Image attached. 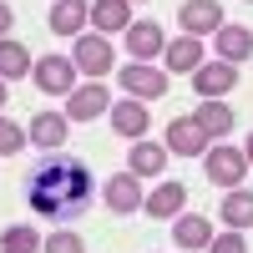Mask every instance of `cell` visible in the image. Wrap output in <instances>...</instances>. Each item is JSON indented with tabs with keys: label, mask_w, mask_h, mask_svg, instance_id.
I'll return each instance as SVG.
<instances>
[{
	"label": "cell",
	"mask_w": 253,
	"mask_h": 253,
	"mask_svg": "<svg viewBox=\"0 0 253 253\" xmlns=\"http://www.w3.org/2000/svg\"><path fill=\"white\" fill-rule=\"evenodd\" d=\"M126 51H132L137 61H152L167 51V41H162V26H152V20H137V26H126Z\"/></svg>",
	"instance_id": "cell-11"
},
{
	"label": "cell",
	"mask_w": 253,
	"mask_h": 253,
	"mask_svg": "<svg viewBox=\"0 0 253 253\" xmlns=\"http://www.w3.org/2000/svg\"><path fill=\"white\" fill-rule=\"evenodd\" d=\"M26 198H31V208L41 218H71V213H81V203L91 198L86 162H71V157L41 162V172L26 182Z\"/></svg>",
	"instance_id": "cell-1"
},
{
	"label": "cell",
	"mask_w": 253,
	"mask_h": 253,
	"mask_svg": "<svg viewBox=\"0 0 253 253\" xmlns=\"http://www.w3.org/2000/svg\"><path fill=\"white\" fill-rule=\"evenodd\" d=\"M112 61H117V51H112V41L101 36V31L81 36V41H76V51H71V66H76V71H86L91 81H96V76H107V71H112Z\"/></svg>",
	"instance_id": "cell-2"
},
{
	"label": "cell",
	"mask_w": 253,
	"mask_h": 253,
	"mask_svg": "<svg viewBox=\"0 0 253 253\" xmlns=\"http://www.w3.org/2000/svg\"><path fill=\"white\" fill-rule=\"evenodd\" d=\"M193 122L203 126L208 137H228L238 126V117H233V107H228V101H203V107L193 112Z\"/></svg>",
	"instance_id": "cell-12"
},
{
	"label": "cell",
	"mask_w": 253,
	"mask_h": 253,
	"mask_svg": "<svg viewBox=\"0 0 253 253\" xmlns=\"http://www.w3.org/2000/svg\"><path fill=\"white\" fill-rule=\"evenodd\" d=\"M10 20H15V10L5 5V0H0V41H5V31H10Z\"/></svg>",
	"instance_id": "cell-28"
},
{
	"label": "cell",
	"mask_w": 253,
	"mask_h": 253,
	"mask_svg": "<svg viewBox=\"0 0 253 253\" xmlns=\"http://www.w3.org/2000/svg\"><path fill=\"white\" fill-rule=\"evenodd\" d=\"M5 91H10V86H5V81H0V107H5Z\"/></svg>",
	"instance_id": "cell-30"
},
{
	"label": "cell",
	"mask_w": 253,
	"mask_h": 253,
	"mask_svg": "<svg viewBox=\"0 0 253 253\" xmlns=\"http://www.w3.org/2000/svg\"><path fill=\"white\" fill-rule=\"evenodd\" d=\"M46 253H86V243H81L76 233H66V228H61V233L46 238Z\"/></svg>",
	"instance_id": "cell-26"
},
{
	"label": "cell",
	"mask_w": 253,
	"mask_h": 253,
	"mask_svg": "<svg viewBox=\"0 0 253 253\" xmlns=\"http://www.w3.org/2000/svg\"><path fill=\"white\" fill-rule=\"evenodd\" d=\"M182 203H187V187H182V182H162L142 208H147L152 218H177V213H182Z\"/></svg>",
	"instance_id": "cell-20"
},
{
	"label": "cell",
	"mask_w": 253,
	"mask_h": 253,
	"mask_svg": "<svg viewBox=\"0 0 253 253\" xmlns=\"http://www.w3.org/2000/svg\"><path fill=\"white\" fill-rule=\"evenodd\" d=\"M177 20H182V36H208V31L218 36V31L228 26L218 0H187V5L177 10Z\"/></svg>",
	"instance_id": "cell-7"
},
{
	"label": "cell",
	"mask_w": 253,
	"mask_h": 253,
	"mask_svg": "<svg viewBox=\"0 0 253 253\" xmlns=\"http://www.w3.org/2000/svg\"><path fill=\"white\" fill-rule=\"evenodd\" d=\"M107 208H112V213H137V208H142V187H137L132 172H122V177L107 182Z\"/></svg>",
	"instance_id": "cell-17"
},
{
	"label": "cell",
	"mask_w": 253,
	"mask_h": 253,
	"mask_svg": "<svg viewBox=\"0 0 253 253\" xmlns=\"http://www.w3.org/2000/svg\"><path fill=\"white\" fill-rule=\"evenodd\" d=\"M167 71H187L193 76L203 66V46H198V36H177V41H167Z\"/></svg>",
	"instance_id": "cell-14"
},
{
	"label": "cell",
	"mask_w": 253,
	"mask_h": 253,
	"mask_svg": "<svg viewBox=\"0 0 253 253\" xmlns=\"http://www.w3.org/2000/svg\"><path fill=\"white\" fill-rule=\"evenodd\" d=\"M112 126H117V137H142L147 126H152V117H147L142 101L126 96V101H117V107H112Z\"/></svg>",
	"instance_id": "cell-13"
},
{
	"label": "cell",
	"mask_w": 253,
	"mask_h": 253,
	"mask_svg": "<svg viewBox=\"0 0 253 253\" xmlns=\"http://www.w3.org/2000/svg\"><path fill=\"white\" fill-rule=\"evenodd\" d=\"M248 5H253V0H248Z\"/></svg>",
	"instance_id": "cell-32"
},
{
	"label": "cell",
	"mask_w": 253,
	"mask_h": 253,
	"mask_svg": "<svg viewBox=\"0 0 253 253\" xmlns=\"http://www.w3.org/2000/svg\"><path fill=\"white\" fill-rule=\"evenodd\" d=\"M126 167H132V177H157L162 167H167V147H157V142H137L132 157H126Z\"/></svg>",
	"instance_id": "cell-21"
},
{
	"label": "cell",
	"mask_w": 253,
	"mask_h": 253,
	"mask_svg": "<svg viewBox=\"0 0 253 253\" xmlns=\"http://www.w3.org/2000/svg\"><path fill=\"white\" fill-rule=\"evenodd\" d=\"M0 248H5V253H41L46 243H41V233H36V228H26V223H20V228H5V243H0Z\"/></svg>",
	"instance_id": "cell-24"
},
{
	"label": "cell",
	"mask_w": 253,
	"mask_h": 253,
	"mask_svg": "<svg viewBox=\"0 0 253 253\" xmlns=\"http://www.w3.org/2000/svg\"><path fill=\"white\" fill-rule=\"evenodd\" d=\"M177 248H208L213 243V228H208V218H193V213H177V228H172Z\"/></svg>",
	"instance_id": "cell-23"
},
{
	"label": "cell",
	"mask_w": 253,
	"mask_h": 253,
	"mask_svg": "<svg viewBox=\"0 0 253 253\" xmlns=\"http://www.w3.org/2000/svg\"><path fill=\"white\" fill-rule=\"evenodd\" d=\"M31 76H36V86L51 91V96H66V91L76 86V66H71L66 56H46V61H36Z\"/></svg>",
	"instance_id": "cell-8"
},
{
	"label": "cell",
	"mask_w": 253,
	"mask_h": 253,
	"mask_svg": "<svg viewBox=\"0 0 253 253\" xmlns=\"http://www.w3.org/2000/svg\"><path fill=\"white\" fill-rule=\"evenodd\" d=\"M208 147V132L193 122V117H177V122H167V152H177V157H198Z\"/></svg>",
	"instance_id": "cell-9"
},
{
	"label": "cell",
	"mask_w": 253,
	"mask_h": 253,
	"mask_svg": "<svg viewBox=\"0 0 253 253\" xmlns=\"http://www.w3.org/2000/svg\"><path fill=\"white\" fill-rule=\"evenodd\" d=\"M203 172H208V182H218V187H243V177H248V157H243V147H213Z\"/></svg>",
	"instance_id": "cell-3"
},
{
	"label": "cell",
	"mask_w": 253,
	"mask_h": 253,
	"mask_svg": "<svg viewBox=\"0 0 253 253\" xmlns=\"http://www.w3.org/2000/svg\"><path fill=\"white\" fill-rule=\"evenodd\" d=\"M126 15H132V0H96V5H91V26L101 36H107V31H126V26H132Z\"/></svg>",
	"instance_id": "cell-18"
},
{
	"label": "cell",
	"mask_w": 253,
	"mask_h": 253,
	"mask_svg": "<svg viewBox=\"0 0 253 253\" xmlns=\"http://www.w3.org/2000/svg\"><path fill=\"white\" fill-rule=\"evenodd\" d=\"M223 223L228 228H253V193L248 187H228V198H223Z\"/></svg>",
	"instance_id": "cell-22"
},
{
	"label": "cell",
	"mask_w": 253,
	"mask_h": 253,
	"mask_svg": "<svg viewBox=\"0 0 253 253\" xmlns=\"http://www.w3.org/2000/svg\"><path fill=\"white\" fill-rule=\"evenodd\" d=\"M208 253H248V248H243V238H238V228H228L223 238L208 243Z\"/></svg>",
	"instance_id": "cell-27"
},
{
	"label": "cell",
	"mask_w": 253,
	"mask_h": 253,
	"mask_svg": "<svg viewBox=\"0 0 253 253\" xmlns=\"http://www.w3.org/2000/svg\"><path fill=\"white\" fill-rule=\"evenodd\" d=\"M122 86H126V96L132 101H152V96H162L167 91V71H157V66H147V61H132V66H122Z\"/></svg>",
	"instance_id": "cell-5"
},
{
	"label": "cell",
	"mask_w": 253,
	"mask_h": 253,
	"mask_svg": "<svg viewBox=\"0 0 253 253\" xmlns=\"http://www.w3.org/2000/svg\"><path fill=\"white\" fill-rule=\"evenodd\" d=\"M31 66H36V61H31V51L26 46H20V41H0V81H20V76H31Z\"/></svg>",
	"instance_id": "cell-19"
},
{
	"label": "cell",
	"mask_w": 253,
	"mask_h": 253,
	"mask_svg": "<svg viewBox=\"0 0 253 253\" xmlns=\"http://www.w3.org/2000/svg\"><path fill=\"white\" fill-rule=\"evenodd\" d=\"M233 86H238V66H228V61H203L193 71V91L203 101H223Z\"/></svg>",
	"instance_id": "cell-4"
},
{
	"label": "cell",
	"mask_w": 253,
	"mask_h": 253,
	"mask_svg": "<svg viewBox=\"0 0 253 253\" xmlns=\"http://www.w3.org/2000/svg\"><path fill=\"white\" fill-rule=\"evenodd\" d=\"M41 152H56V147H66V137H71V122L66 117H56V112H41L36 122H31V132H26Z\"/></svg>",
	"instance_id": "cell-10"
},
{
	"label": "cell",
	"mask_w": 253,
	"mask_h": 253,
	"mask_svg": "<svg viewBox=\"0 0 253 253\" xmlns=\"http://www.w3.org/2000/svg\"><path fill=\"white\" fill-rule=\"evenodd\" d=\"M243 157H248V167H253V132H248V147H243Z\"/></svg>",
	"instance_id": "cell-29"
},
{
	"label": "cell",
	"mask_w": 253,
	"mask_h": 253,
	"mask_svg": "<svg viewBox=\"0 0 253 253\" xmlns=\"http://www.w3.org/2000/svg\"><path fill=\"white\" fill-rule=\"evenodd\" d=\"M132 5H142V0H132Z\"/></svg>",
	"instance_id": "cell-31"
},
{
	"label": "cell",
	"mask_w": 253,
	"mask_h": 253,
	"mask_svg": "<svg viewBox=\"0 0 253 253\" xmlns=\"http://www.w3.org/2000/svg\"><path fill=\"white\" fill-rule=\"evenodd\" d=\"M86 15H91L86 0H56L51 5V31L56 36H76L81 26H86Z\"/></svg>",
	"instance_id": "cell-16"
},
{
	"label": "cell",
	"mask_w": 253,
	"mask_h": 253,
	"mask_svg": "<svg viewBox=\"0 0 253 253\" xmlns=\"http://www.w3.org/2000/svg\"><path fill=\"white\" fill-rule=\"evenodd\" d=\"M96 112H112V91L86 81V86H71L66 91V122H91Z\"/></svg>",
	"instance_id": "cell-6"
},
{
	"label": "cell",
	"mask_w": 253,
	"mask_h": 253,
	"mask_svg": "<svg viewBox=\"0 0 253 253\" xmlns=\"http://www.w3.org/2000/svg\"><path fill=\"white\" fill-rule=\"evenodd\" d=\"M20 147H26V132H20V126L10 122V117H0V152H20Z\"/></svg>",
	"instance_id": "cell-25"
},
{
	"label": "cell",
	"mask_w": 253,
	"mask_h": 253,
	"mask_svg": "<svg viewBox=\"0 0 253 253\" xmlns=\"http://www.w3.org/2000/svg\"><path fill=\"white\" fill-rule=\"evenodd\" d=\"M218 56L228 61V66L248 61V56H253V31H248V26H223V31H218Z\"/></svg>",
	"instance_id": "cell-15"
}]
</instances>
